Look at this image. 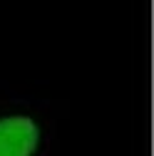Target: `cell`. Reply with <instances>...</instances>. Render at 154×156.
I'll list each match as a JSON object with an SVG mask.
<instances>
[{"label": "cell", "instance_id": "obj_1", "mask_svg": "<svg viewBox=\"0 0 154 156\" xmlns=\"http://www.w3.org/2000/svg\"><path fill=\"white\" fill-rule=\"evenodd\" d=\"M37 146H40V126L32 116H0V156H35Z\"/></svg>", "mask_w": 154, "mask_h": 156}]
</instances>
